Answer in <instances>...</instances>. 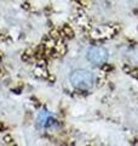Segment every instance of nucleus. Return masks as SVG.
Segmentation results:
<instances>
[{
	"label": "nucleus",
	"instance_id": "12",
	"mask_svg": "<svg viewBox=\"0 0 138 146\" xmlns=\"http://www.w3.org/2000/svg\"><path fill=\"white\" fill-rule=\"evenodd\" d=\"M0 61H1V56H0Z\"/></svg>",
	"mask_w": 138,
	"mask_h": 146
},
{
	"label": "nucleus",
	"instance_id": "2",
	"mask_svg": "<svg viewBox=\"0 0 138 146\" xmlns=\"http://www.w3.org/2000/svg\"><path fill=\"white\" fill-rule=\"evenodd\" d=\"M87 60L96 66H102L108 60V51L102 46H91L87 50Z\"/></svg>",
	"mask_w": 138,
	"mask_h": 146
},
{
	"label": "nucleus",
	"instance_id": "10",
	"mask_svg": "<svg viewBox=\"0 0 138 146\" xmlns=\"http://www.w3.org/2000/svg\"><path fill=\"white\" fill-rule=\"evenodd\" d=\"M4 141H5L6 144H10V145L13 144V140H12V138L10 135H5V136H4Z\"/></svg>",
	"mask_w": 138,
	"mask_h": 146
},
{
	"label": "nucleus",
	"instance_id": "6",
	"mask_svg": "<svg viewBox=\"0 0 138 146\" xmlns=\"http://www.w3.org/2000/svg\"><path fill=\"white\" fill-rule=\"evenodd\" d=\"M35 74L36 76H41V77H46V78L49 77V73H47V71L45 70V66H43V65L36 66V68H35Z\"/></svg>",
	"mask_w": 138,
	"mask_h": 146
},
{
	"label": "nucleus",
	"instance_id": "4",
	"mask_svg": "<svg viewBox=\"0 0 138 146\" xmlns=\"http://www.w3.org/2000/svg\"><path fill=\"white\" fill-rule=\"evenodd\" d=\"M62 34L68 36V38H72V36H74V31H73V28L69 25H66L62 28Z\"/></svg>",
	"mask_w": 138,
	"mask_h": 146
},
{
	"label": "nucleus",
	"instance_id": "11",
	"mask_svg": "<svg viewBox=\"0 0 138 146\" xmlns=\"http://www.w3.org/2000/svg\"><path fill=\"white\" fill-rule=\"evenodd\" d=\"M6 129V127H5V124H4L3 122H0V131H3V130H5Z\"/></svg>",
	"mask_w": 138,
	"mask_h": 146
},
{
	"label": "nucleus",
	"instance_id": "7",
	"mask_svg": "<svg viewBox=\"0 0 138 146\" xmlns=\"http://www.w3.org/2000/svg\"><path fill=\"white\" fill-rule=\"evenodd\" d=\"M74 1H76L79 5L81 6H84V7H87V6H90V0H74Z\"/></svg>",
	"mask_w": 138,
	"mask_h": 146
},
{
	"label": "nucleus",
	"instance_id": "8",
	"mask_svg": "<svg viewBox=\"0 0 138 146\" xmlns=\"http://www.w3.org/2000/svg\"><path fill=\"white\" fill-rule=\"evenodd\" d=\"M50 36H51L52 39L56 40V39H58V38H59V34H58V32H57L56 29H53V31L50 32Z\"/></svg>",
	"mask_w": 138,
	"mask_h": 146
},
{
	"label": "nucleus",
	"instance_id": "1",
	"mask_svg": "<svg viewBox=\"0 0 138 146\" xmlns=\"http://www.w3.org/2000/svg\"><path fill=\"white\" fill-rule=\"evenodd\" d=\"M95 77L87 70H75L70 74V83L79 90H89L93 85Z\"/></svg>",
	"mask_w": 138,
	"mask_h": 146
},
{
	"label": "nucleus",
	"instance_id": "5",
	"mask_svg": "<svg viewBox=\"0 0 138 146\" xmlns=\"http://www.w3.org/2000/svg\"><path fill=\"white\" fill-rule=\"evenodd\" d=\"M124 71H125L127 74H130L132 77L138 79V68H135V67H130V66H125L124 67Z\"/></svg>",
	"mask_w": 138,
	"mask_h": 146
},
{
	"label": "nucleus",
	"instance_id": "9",
	"mask_svg": "<svg viewBox=\"0 0 138 146\" xmlns=\"http://www.w3.org/2000/svg\"><path fill=\"white\" fill-rule=\"evenodd\" d=\"M102 70L104 72H110V71H113V67L107 65V63H103V65H102Z\"/></svg>",
	"mask_w": 138,
	"mask_h": 146
},
{
	"label": "nucleus",
	"instance_id": "3",
	"mask_svg": "<svg viewBox=\"0 0 138 146\" xmlns=\"http://www.w3.org/2000/svg\"><path fill=\"white\" fill-rule=\"evenodd\" d=\"M119 31V27L115 25H105L102 27H97L96 29L92 31L91 36L93 39L102 40V39H108L110 36H113L116 34V32Z\"/></svg>",
	"mask_w": 138,
	"mask_h": 146
}]
</instances>
